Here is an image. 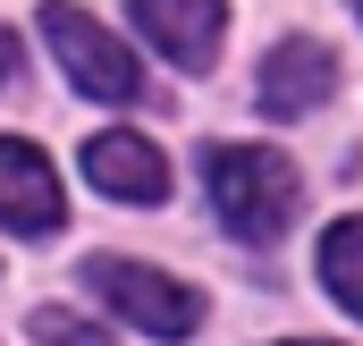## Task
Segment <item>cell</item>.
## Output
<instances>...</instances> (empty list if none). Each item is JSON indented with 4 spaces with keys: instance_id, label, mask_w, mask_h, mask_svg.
Listing matches in <instances>:
<instances>
[{
    "instance_id": "cell-1",
    "label": "cell",
    "mask_w": 363,
    "mask_h": 346,
    "mask_svg": "<svg viewBox=\"0 0 363 346\" xmlns=\"http://www.w3.org/2000/svg\"><path fill=\"white\" fill-rule=\"evenodd\" d=\"M203 186H211V211L228 220L237 245H279L296 228V203H304L296 161L271 152V144H211L203 152Z\"/></svg>"
},
{
    "instance_id": "cell-2",
    "label": "cell",
    "mask_w": 363,
    "mask_h": 346,
    "mask_svg": "<svg viewBox=\"0 0 363 346\" xmlns=\"http://www.w3.org/2000/svg\"><path fill=\"white\" fill-rule=\"evenodd\" d=\"M85 287L127 321V330H144V338H194V330H203V296L178 287V279H161V270H144V262L93 254L85 262Z\"/></svg>"
},
{
    "instance_id": "cell-3",
    "label": "cell",
    "mask_w": 363,
    "mask_h": 346,
    "mask_svg": "<svg viewBox=\"0 0 363 346\" xmlns=\"http://www.w3.org/2000/svg\"><path fill=\"white\" fill-rule=\"evenodd\" d=\"M43 43H51V60H60V77L93 101H135L144 93V68H135V51L110 34V26H93L85 9H68V0H51L43 9Z\"/></svg>"
},
{
    "instance_id": "cell-4",
    "label": "cell",
    "mask_w": 363,
    "mask_h": 346,
    "mask_svg": "<svg viewBox=\"0 0 363 346\" xmlns=\"http://www.w3.org/2000/svg\"><path fill=\"white\" fill-rule=\"evenodd\" d=\"M60 220H68V194H60L51 161H43L34 144L0 135V228H17V237H51Z\"/></svg>"
},
{
    "instance_id": "cell-5",
    "label": "cell",
    "mask_w": 363,
    "mask_h": 346,
    "mask_svg": "<svg viewBox=\"0 0 363 346\" xmlns=\"http://www.w3.org/2000/svg\"><path fill=\"white\" fill-rule=\"evenodd\" d=\"M135 26L144 43H161L186 77H203L220 60V34H228V0H135Z\"/></svg>"
},
{
    "instance_id": "cell-6",
    "label": "cell",
    "mask_w": 363,
    "mask_h": 346,
    "mask_svg": "<svg viewBox=\"0 0 363 346\" xmlns=\"http://www.w3.org/2000/svg\"><path fill=\"white\" fill-rule=\"evenodd\" d=\"M85 177L101 194H118V203H161V194H169L161 144H144V135H127V127H110V135L85 144Z\"/></svg>"
},
{
    "instance_id": "cell-7",
    "label": "cell",
    "mask_w": 363,
    "mask_h": 346,
    "mask_svg": "<svg viewBox=\"0 0 363 346\" xmlns=\"http://www.w3.org/2000/svg\"><path fill=\"white\" fill-rule=\"evenodd\" d=\"M338 93V60L321 51V43H279L271 60H262V110L271 118H304V110H321Z\"/></svg>"
},
{
    "instance_id": "cell-8",
    "label": "cell",
    "mask_w": 363,
    "mask_h": 346,
    "mask_svg": "<svg viewBox=\"0 0 363 346\" xmlns=\"http://www.w3.org/2000/svg\"><path fill=\"white\" fill-rule=\"evenodd\" d=\"M321 287L363 321V211H355V220H338V228L321 237Z\"/></svg>"
},
{
    "instance_id": "cell-9",
    "label": "cell",
    "mask_w": 363,
    "mask_h": 346,
    "mask_svg": "<svg viewBox=\"0 0 363 346\" xmlns=\"http://www.w3.org/2000/svg\"><path fill=\"white\" fill-rule=\"evenodd\" d=\"M34 338H43V346H110L101 330H93V321L60 313V304H43V313H34Z\"/></svg>"
},
{
    "instance_id": "cell-10",
    "label": "cell",
    "mask_w": 363,
    "mask_h": 346,
    "mask_svg": "<svg viewBox=\"0 0 363 346\" xmlns=\"http://www.w3.org/2000/svg\"><path fill=\"white\" fill-rule=\"evenodd\" d=\"M0 85H17V34L0 26Z\"/></svg>"
},
{
    "instance_id": "cell-11",
    "label": "cell",
    "mask_w": 363,
    "mask_h": 346,
    "mask_svg": "<svg viewBox=\"0 0 363 346\" xmlns=\"http://www.w3.org/2000/svg\"><path fill=\"white\" fill-rule=\"evenodd\" d=\"M287 346H330V338H287Z\"/></svg>"
},
{
    "instance_id": "cell-12",
    "label": "cell",
    "mask_w": 363,
    "mask_h": 346,
    "mask_svg": "<svg viewBox=\"0 0 363 346\" xmlns=\"http://www.w3.org/2000/svg\"><path fill=\"white\" fill-rule=\"evenodd\" d=\"M355 17H363V0H355Z\"/></svg>"
}]
</instances>
